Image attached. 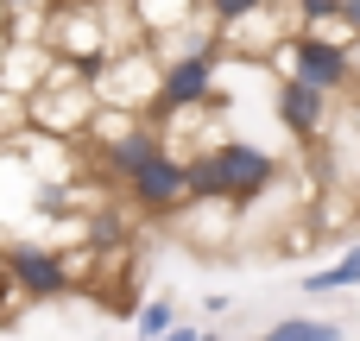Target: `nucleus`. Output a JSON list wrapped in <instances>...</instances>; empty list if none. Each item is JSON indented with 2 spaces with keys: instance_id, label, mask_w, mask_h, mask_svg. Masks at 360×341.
I'll return each mask as SVG.
<instances>
[{
  "instance_id": "f257e3e1",
  "label": "nucleus",
  "mask_w": 360,
  "mask_h": 341,
  "mask_svg": "<svg viewBox=\"0 0 360 341\" xmlns=\"http://www.w3.org/2000/svg\"><path fill=\"white\" fill-rule=\"evenodd\" d=\"M158 51L139 38V44H120V51H108L95 70H89V89H95V101L101 108H127V114H152L158 108Z\"/></svg>"
},
{
  "instance_id": "f03ea898",
  "label": "nucleus",
  "mask_w": 360,
  "mask_h": 341,
  "mask_svg": "<svg viewBox=\"0 0 360 341\" xmlns=\"http://www.w3.org/2000/svg\"><path fill=\"white\" fill-rule=\"evenodd\" d=\"M0 278H6V291H13V297H25V304H57V297H70L76 266H70L57 247L6 240V247H0Z\"/></svg>"
},
{
  "instance_id": "7ed1b4c3",
  "label": "nucleus",
  "mask_w": 360,
  "mask_h": 341,
  "mask_svg": "<svg viewBox=\"0 0 360 341\" xmlns=\"http://www.w3.org/2000/svg\"><path fill=\"white\" fill-rule=\"evenodd\" d=\"M272 70H285V76H304V82H316L323 95H342V89H354V57H348V44H335V38H323V32H285V44L272 51Z\"/></svg>"
},
{
  "instance_id": "20e7f679",
  "label": "nucleus",
  "mask_w": 360,
  "mask_h": 341,
  "mask_svg": "<svg viewBox=\"0 0 360 341\" xmlns=\"http://www.w3.org/2000/svg\"><path fill=\"white\" fill-rule=\"evenodd\" d=\"M209 158H215L221 190H228L234 202H259V196L278 184V158H272L266 146H253V139H215Z\"/></svg>"
},
{
  "instance_id": "39448f33",
  "label": "nucleus",
  "mask_w": 360,
  "mask_h": 341,
  "mask_svg": "<svg viewBox=\"0 0 360 341\" xmlns=\"http://www.w3.org/2000/svg\"><path fill=\"white\" fill-rule=\"evenodd\" d=\"M215 70H221V51H184V57H165V70H158V108H152V114H177V108H202V101H215Z\"/></svg>"
},
{
  "instance_id": "423d86ee",
  "label": "nucleus",
  "mask_w": 360,
  "mask_h": 341,
  "mask_svg": "<svg viewBox=\"0 0 360 341\" xmlns=\"http://www.w3.org/2000/svg\"><path fill=\"white\" fill-rule=\"evenodd\" d=\"M127 196H133L139 209H152V215H171V209L190 196V171H184V158L165 146L158 158H146V165L127 177Z\"/></svg>"
},
{
  "instance_id": "0eeeda50",
  "label": "nucleus",
  "mask_w": 360,
  "mask_h": 341,
  "mask_svg": "<svg viewBox=\"0 0 360 341\" xmlns=\"http://www.w3.org/2000/svg\"><path fill=\"white\" fill-rule=\"evenodd\" d=\"M171 215H177V234H190V247H202V253L228 247L234 228H240V202L234 196H184Z\"/></svg>"
},
{
  "instance_id": "6e6552de",
  "label": "nucleus",
  "mask_w": 360,
  "mask_h": 341,
  "mask_svg": "<svg viewBox=\"0 0 360 341\" xmlns=\"http://www.w3.org/2000/svg\"><path fill=\"white\" fill-rule=\"evenodd\" d=\"M272 108H278V120H285L297 139H316V133H323V120H329V95H323L316 82H304V76H285V70H278Z\"/></svg>"
},
{
  "instance_id": "1a4fd4ad",
  "label": "nucleus",
  "mask_w": 360,
  "mask_h": 341,
  "mask_svg": "<svg viewBox=\"0 0 360 341\" xmlns=\"http://www.w3.org/2000/svg\"><path fill=\"white\" fill-rule=\"evenodd\" d=\"M158 152H165V127H158L152 114H146L139 127H127L120 139H108V146H95V158H101V171H108L114 184H127V177H133V171H139L146 158H158Z\"/></svg>"
},
{
  "instance_id": "9d476101",
  "label": "nucleus",
  "mask_w": 360,
  "mask_h": 341,
  "mask_svg": "<svg viewBox=\"0 0 360 341\" xmlns=\"http://www.w3.org/2000/svg\"><path fill=\"white\" fill-rule=\"evenodd\" d=\"M196 13H202V0H133V19H139V32H146V38L177 32V25H190Z\"/></svg>"
},
{
  "instance_id": "9b49d317",
  "label": "nucleus",
  "mask_w": 360,
  "mask_h": 341,
  "mask_svg": "<svg viewBox=\"0 0 360 341\" xmlns=\"http://www.w3.org/2000/svg\"><path fill=\"white\" fill-rule=\"evenodd\" d=\"M354 285H360V247H348L335 266H323V272H310V278H304V291H310V297H329V291H354Z\"/></svg>"
},
{
  "instance_id": "f8f14e48",
  "label": "nucleus",
  "mask_w": 360,
  "mask_h": 341,
  "mask_svg": "<svg viewBox=\"0 0 360 341\" xmlns=\"http://www.w3.org/2000/svg\"><path fill=\"white\" fill-rule=\"evenodd\" d=\"M259 341H342V323H323V316H285V323H272Z\"/></svg>"
},
{
  "instance_id": "ddd939ff",
  "label": "nucleus",
  "mask_w": 360,
  "mask_h": 341,
  "mask_svg": "<svg viewBox=\"0 0 360 341\" xmlns=\"http://www.w3.org/2000/svg\"><path fill=\"white\" fill-rule=\"evenodd\" d=\"M171 323H177V310H171V304H165V297H158V304H139V310H133V329H139V341L165 335V329H171Z\"/></svg>"
},
{
  "instance_id": "4468645a",
  "label": "nucleus",
  "mask_w": 360,
  "mask_h": 341,
  "mask_svg": "<svg viewBox=\"0 0 360 341\" xmlns=\"http://www.w3.org/2000/svg\"><path fill=\"white\" fill-rule=\"evenodd\" d=\"M291 13H297V25H323L342 13V0H291Z\"/></svg>"
},
{
  "instance_id": "2eb2a0df",
  "label": "nucleus",
  "mask_w": 360,
  "mask_h": 341,
  "mask_svg": "<svg viewBox=\"0 0 360 341\" xmlns=\"http://www.w3.org/2000/svg\"><path fill=\"white\" fill-rule=\"evenodd\" d=\"M247 6H259V0H202V13H209L215 25H228V19H240Z\"/></svg>"
},
{
  "instance_id": "dca6fc26",
  "label": "nucleus",
  "mask_w": 360,
  "mask_h": 341,
  "mask_svg": "<svg viewBox=\"0 0 360 341\" xmlns=\"http://www.w3.org/2000/svg\"><path fill=\"white\" fill-rule=\"evenodd\" d=\"M152 341H215V329H184V323H171L165 335H152Z\"/></svg>"
},
{
  "instance_id": "f3484780",
  "label": "nucleus",
  "mask_w": 360,
  "mask_h": 341,
  "mask_svg": "<svg viewBox=\"0 0 360 341\" xmlns=\"http://www.w3.org/2000/svg\"><path fill=\"white\" fill-rule=\"evenodd\" d=\"M342 25H348V32L360 38V0H342Z\"/></svg>"
},
{
  "instance_id": "a211bd4d",
  "label": "nucleus",
  "mask_w": 360,
  "mask_h": 341,
  "mask_svg": "<svg viewBox=\"0 0 360 341\" xmlns=\"http://www.w3.org/2000/svg\"><path fill=\"white\" fill-rule=\"evenodd\" d=\"M44 0H0V13H38Z\"/></svg>"
},
{
  "instance_id": "6ab92c4d",
  "label": "nucleus",
  "mask_w": 360,
  "mask_h": 341,
  "mask_svg": "<svg viewBox=\"0 0 360 341\" xmlns=\"http://www.w3.org/2000/svg\"><path fill=\"white\" fill-rule=\"evenodd\" d=\"M272 6H291V0H272Z\"/></svg>"
},
{
  "instance_id": "aec40b11",
  "label": "nucleus",
  "mask_w": 360,
  "mask_h": 341,
  "mask_svg": "<svg viewBox=\"0 0 360 341\" xmlns=\"http://www.w3.org/2000/svg\"><path fill=\"white\" fill-rule=\"evenodd\" d=\"M0 25H6V13H0Z\"/></svg>"
}]
</instances>
